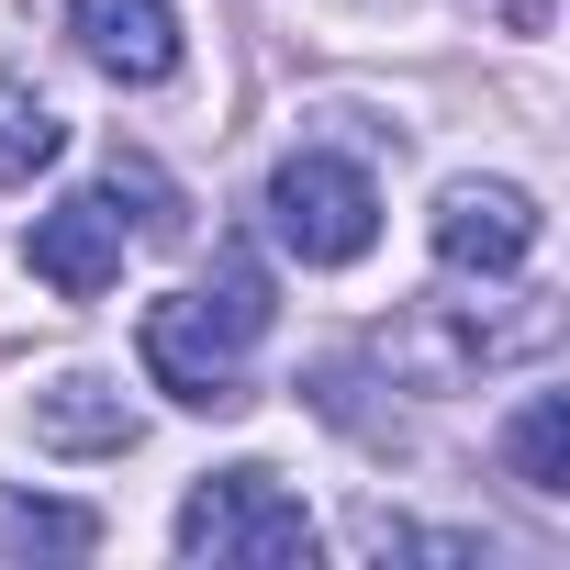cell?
I'll return each mask as SVG.
<instances>
[{"label":"cell","instance_id":"6da1fadb","mask_svg":"<svg viewBox=\"0 0 570 570\" xmlns=\"http://www.w3.org/2000/svg\"><path fill=\"white\" fill-rule=\"evenodd\" d=\"M559 347V303L548 292H425L381 325V370L414 392H459L503 358H548Z\"/></svg>","mask_w":570,"mask_h":570},{"label":"cell","instance_id":"7a4b0ae2","mask_svg":"<svg viewBox=\"0 0 570 570\" xmlns=\"http://www.w3.org/2000/svg\"><path fill=\"white\" fill-rule=\"evenodd\" d=\"M179 559H213V570H303L314 559V514H303V492L279 481V470H213V481H190V503H179Z\"/></svg>","mask_w":570,"mask_h":570},{"label":"cell","instance_id":"3957f363","mask_svg":"<svg viewBox=\"0 0 570 570\" xmlns=\"http://www.w3.org/2000/svg\"><path fill=\"white\" fill-rule=\"evenodd\" d=\"M268 235L292 246L303 268H347V257H370V235H381V190H370V168L336 157V146H292V157L268 168Z\"/></svg>","mask_w":570,"mask_h":570},{"label":"cell","instance_id":"277c9868","mask_svg":"<svg viewBox=\"0 0 570 570\" xmlns=\"http://www.w3.org/2000/svg\"><path fill=\"white\" fill-rule=\"evenodd\" d=\"M135 358H146V381H157L168 403H190V414H246V403H257V392H246V347H235V336H224L190 292L146 303Z\"/></svg>","mask_w":570,"mask_h":570},{"label":"cell","instance_id":"5b68a950","mask_svg":"<svg viewBox=\"0 0 570 570\" xmlns=\"http://www.w3.org/2000/svg\"><path fill=\"white\" fill-rule=\"evenodd\" d=\"M425 235H436V257H448L459 279H503V268H525V257H537L548 213H537L514 179H448Z\"/></svg>","mask_w":570,"mask_h":570},{"label":"cell","instance_id":"8992f818","mask_svg":"<svg viewBox=\"0 0 570 570\" xmlns=\"http://www.w3.org/2000/svg\"><path fill=\"white\" fill-rule=\"evenodd\" d=\"M23 257H35V279H46V292L101 303L112 279H124V190H68L57 213H35Z\"/></svg>","mask_w":570,"mask_h":570},{"label":"cell","instance_id":"52a82bcc","mask_svg":"<svg viewBox=\"0 0 570 570\" xmlns=\"http://www.w3.org/2000/svg\"><path fill=\"white\" fill-rule=\"evenodd\" d=\"M68 35H79V57H90L101 79H124V90H157V79L179 68V12H168V0H68Z\"/></svg>","mask_w":570,"mask_h":570},{"label":"cell","instance_id":"ba28073f","mask_svg":"<svg viewBox=\"0 0 570 570\" xmlns=\"http://www.w3.org/2000/svg\"><path fill=\"white\" fill-rule=\"evenodd\" d=\"M146 436V414L124 403V381H101V370H57L46 392H35V448H57V459H124Z\"/></svg>","mask_w":570,"mask_h":570},{"label":"cell","instance_id":"9c48e42d","mask_svg":"<svg viewBox=\"0 0 570 570\" xmlns=\"http://www.w3.org/2000/svg\"><path fill=\"white\" fill-rule=\"evenodd\" d=\"M503 470L525 492H570V392H525L503 425Z\"/></svg>","mask_w":570,"mask_h":570},{"label":"cell","instance_id":"30bf717a","mask_svg":"<svg viewBox=\"0 0 570 570\" xmlns=\"http://www.w3.org/2000/svg\"><path fill=\"white\" fill-rule=\"evenodd\" d=\"M57 146H68L57 101H46L35 79H0V190H12V179H35V168H57Z\"/></svg>","mask_w":570,"mask_h":570},{"label":"cell","instance_id":"8fae6325","mask_svg":"<svg viewBox=\"0 0 570 570\" xmlns=\"http://www.w3.org/2000/svg\"><path fill=\"white\" fill-rule=\"evenodd\" d=\"M190 303H202V314H213L235 347H257V336H268V268H257L246 246H224V257H213V279H202Z\"/></svg>","mask_w":570,"mask_h":570},{"label":"cell","instance_id":"7c38bea8","mask_svg":"<svg viewBox=\"0 0 570 570\" xmlns=\"http://www.w3.org/2000/svg\"><path fill=\"white\" fill-rule=\"evenodd\" d=\"M0 548H35V559H90V548H101V514H90V503H12V514H0Z\"/></svg>","mask_w":570,"mask_h":570}]
</instances>
